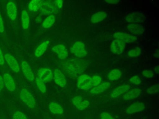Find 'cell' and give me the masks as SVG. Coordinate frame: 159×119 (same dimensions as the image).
Here are the masks:
<instances>
[{
	"label": "cell",
	"mask_w": 159,
	"mask_h": 119,
	"mask_svg": "<svg viewBox=\"0 0 159 119\" xmlns=\"http://www.w3.org/2000/svg\"><path fill=\"white\" fill-rule=\"evenodd\" d=\"M122 76V72L119 69H114L108 74V79L111 81H115L119 79Z\"/></svg>",
	"instance_id": "4316f807"
},
{
	"label": "cell",
	"mask_w": 159,
	"mask_h": 119,
	"mask_svg": "<svg viewBox=\"0 0 159 119\" xmlns=\"http://www.w3.org/2000/svg\"><path fill=\"white\" fill-rule=\"evenodd\" d=\"M28 9L30 12H34L39 10V1L32 0L28 4Z\"/></svg>",
	"instance_id": "83f0119b"
},
{
	"label": "cell",
	"mask_w": 159,
	"mask_h": 119,
	"mask_svg": "<svg viewBox=\"0 0 159 119\" xmlns=\"http://www.w3.org/2000/svg\"><path fill=\"white\" fill-rule=\"evenodd\" d=\"M0 37L6 43L9 42V38L7 33V30L5 26V23L3 19V17L0 11Z\"/></svg>",
	"instance_id": "44dd1931"
},
{
	"label": "cell",
	"mask_w": 159,
	"mask_h": 119,
	"mask_svg": "<svg viewBox=\"0 0 159 119\" xmlns=\"http://www.w3.org/2000/svg\"><path fill=\"white\" fill-rule=\"evenodd\" d=\"M6 68H7V67L6 64L5 60H4V56L2 46V45L0 44V70L2 71Z\"/></svg>",
	"instance_id": "f546056e"
},
{
	"label": "cell",
	"mask_w": 159,
	"mask_h": 119,
	"mask_svg": "<svg viewBox=\"0 0 159 119\" xmlns=\"http://www.w3.org/2000/svg\"><path fill=\"white\" fill-rule=\"evenodd\" d=\"M53 2H54L55 6H57V7L58 9H61L62 7L63 1H61V0H56Z\"/></svg>",
	"instance_id": "ab89813d"
},
{
	"label": "cell",
	"mask_w": 159,
	"mask_h": 119,
	"mask_svg": "<svg viewBox=\"0 0 159 119\" xmlns=\"http://www.w3.org/2000/svg\"><path fill=\"white\" fill-rule=\"evenodd\" d=\"M89 105V102L87 100H82L81 102L76 107L78 110H83L88 108Z\"/></svg>",
	"instance_id": "d6a6232c"
},
{
	"label": "cell",
	"mask_w": 159,
	"mask_h": 119,
	"mask_svg": "<svg viewBox=\"0 0 159 119\" xmlns=\"http://www.w3.org/2000/svg\"><path fill=\"white\" fill-rule=\"evenodd\" d=\"M113 37L115 38V39L119 40L122 42L125 43H131L134 42L137 40V37L134 35H130L127 33L125 32H116L114 33Z\"/></svg>",
	"instance_id": "8fae6325"
},
{
	"label": "cell",
	"mask_w": 159,
	"mask_h": 119,
	"mask_svg": "<svg viewBox=\"0 0 159 119\" xmlns=\"http://www.w3.org/2000/svg\"><path fill=\"white\" fill-rule=\"evenodd\" d=\"M109 87H110V83L109 82H104L103 83H101L97 86L93 87V88H92L90 90L89 92L93 95L99 94L103 92L104 91L106 90Z\"/></svg>",
	"instance_id": "d6986e66"
},
{
	"label": "cell",
	"mask_w": 159,
	"mask_h": 119,
	"mask_svg": "<svg viewBox=\"0 0 159 119\" xmlns=\"http://www.w3.org/2000/svg\"><path fill=\"white\" fill-rule=\"evenodd\" d=\"M4 9L8 20L12 25H16L17 20V7L14 1L4 2Z\"/></svg>",
	"instance_id": "6da1fadb"
},
{
	"label": "cell",
	"mask_w": 159,
	"mask_h": 119,
	"mask_svg": "<svg viewBox=\"0 0 159 119\" xmlns=\"http://www.w3.org/2000/svg\"><path fill=\"white\" fill-rule=\"evenodd\" d=\"M158 90H159V85L155 84V85L152 86L150 87L149 88H148L147 90V92L149 94H153L157 93L158 92Z\"/></svg>",
	"instance_id": "836d02e7"
},
{
	"label": "cell",
	"mask_w": 159,
	"mask_h": 119,
	"mask_svg": "<svg viewBox=\"0 0 159 119\" xmlns=\"http://www.w3.org/2000/svg\"><path fill=\"white\" fill-rule=\"evenodd\" d=\"M105 2H107V3H109V4H116V3L119 2V1H117V0L107 1V0H106V1H105Z\"/></svg>",
	"instance_id": "b9f144b4"
},
{
	"label": "cell",
	"mask_w": 159,
	"mask_h": 119,
	"mask_svg": "<svg viewBox=\"0 0 159 119\" xmlns=\"http://www.w3.org/2000/svg\"><path fill=\"white\" fill-rule=\"evenodd\" d=\"M2 46L4 56L5 63L7 68L11 69L14 73L19 74L20 71V65L17 60L6 50L5 46L2 45Z\"/></svg>",
	"instance_id": "7a4b0ae2"
},
{
	"label": "cell",
	"mask_w": 159,
	"mask_h": 119,
	"mask_svg": "<svg viewBox=\"0 0 159 119\" xmlns=\"http://www.w3.org/2000/svg\"><path fill=\"white\" fill-rule=\"evenodd\" d=\"M125 20L128 22L137 24L143 22L145 20V16L142 12H134L129 14L126 16Z\"/></svg>",
	"instance_id": "9c48e42d"
},
{
	"label": "cell",
	"mask_w": 159,
	"mask_h": 119,
	"mask_svg": "<svg viewBox=\"0 0 159 119\" xmlns=\"http://www.w3.org/2000/svg\"><path fill=\"white\" fill-rule=\"evenodd\" d=\"M1 72L3 78L4 87H6L9 92L15 93L17 90V84L8 68L3 69L1 71Z\"/></svg>",
	"instance_id": "3957f363"
},
{
	"label": "cell",
	"mask_w": 159,
	"mask_h": 119,
	"mask_svg": "<svg viewBox=\"0 0 159 119\" xmlns=\"http://www.w3.org/2000/svg\"><path fill=\"white\" fill-rule=\"evenodd\" d=\"M9 113L11 119H28L27 115L21 110L15 107H9Z\"/></svg>",
	"instance_id": "ffe728a7"
},
{
	"label": "cell",
	"mask_w": 159,
	"mask_h": 119,
	"mask_svg": "<svg viewBox=\"0 0 159 119\" xmlns=\"http://www.w3.org/2000/svg\"><path fill=\"white\" fill-rule=\"evenodd\" d=\"M159 67H158V66H157L156 67H155V69H154V71L155 72V73H157V74H158V73H159Z\"/></svg>",
	"instance_id": "7bdbcfd3"
},
{
	"label": "cell",
	"mask_w": 159,
	"mask_h": 119,
	"mask_svg": "<svg viewBox=\"0 0 159 119\" xmlns=\"http://www.w3.org/2000/svg\"><path fill=\"white\" fill-rule=\"evenodd\" d=\"M142 75L147 78H151L153 76V73L150 70L145 69L142 71Z\"/></svg>",
	"instance_id": "74e56055"
},
{
	"label": "cell",
	"mask_w": 159,
	"mask_h": 119,
	"mask_svg": "<svg viewBox=\"0 0 159 119\" xmlns=\"http://www.w3.org/2000/svg\"><path fill=\"white\" fill-rule=\"evenodd\" d=\"M20 100L29 108H34L35 106L36 102L34 97L31 92L25 87H21L18 93Z\"/></svg>",
	"instance_id": "277c9868"
},
{
	"label": "cell",
	"mask_w": 159,
	"mask_h": 119,
	"mask_svg": "<svg viewBox=\"0 0 159 119\" xmlns=\"http://www.w3.org/2000/svg\"><path fill=\"white\" fill-rule=\"evenodd\" d=\"M130 89V86L128 84H122L120 85L118 87H117L116 88H115L112 92L111 93V98H117L118 97H119L120 95L124 94V93H125L127 91H128Z\"/></svg>",
	"instance_id": "2e32d148"
},
{
	"label": "cell",
	"mask_w": 159,
	"mask_h": 119,
	"mask_svg": "<svg viewBox=\"0 0 159 119\" xmlns=\"http://www.w3.org/2000/svg\"><path fill=\"white\" fill-rule=\"evenodd\" d=\"M52 50L53 52L57 53L58 57L61 60L65 59L68 56V51L66 48L63 44H58L53 46Z\"/></svg>",
	"instance_id": "9a60e30c"
},
{
	"label": "cell",
	"mask_w": 159,
	"mask_h": 119,
	"mask_svg": "<svg viewBox=\"0 0 159 119\" xmlns=\"http://www.w3.org/2000/svg\"><path fill=\"white\" fill-rule=\"evenodd\" d=\"M145 109V105L143 102H135L131 105H130L126 109L125 112L127 114L131 115L140 112Z\"/></svg>",
	"instance_id": "7c38bea8"
},
{
	"label": "cell",
	"mask_w": 159,
	"mask_h": 119,
	"mask_svg": "<svg viewBox=\"0 0 159 119\" xmlns=\"http://www.w3.org/2000/svg\"><path fill=\"white\" fill-rule=\"evenodd\" d=\"M110 48L113 53L120 55L125 49V43L119 40L115 39L112 42Z\"/></svg>",
	"instance_id": "4fadbf2b"
},
{
	"label": "cell",
	"mask_w": 159,
	"mask_h": 119,
	"mask_svg": "<svg viewBox=\"0 0 159 119\" xmlns=\"http://www.w3.org/2000/svg\"><path fill=\"white\" fill-rule=\"evenodd\" d=\"M36 19H37V22H40V21H41V17H40V16L37 17Z\"/></svg>",
	"instance_id": "ee69618b"
},
{
	"label": "cell",
	"mask_w": 159,
	"mask_h": 119,
	"mask_svg": "<svg viewBox=\"0 0 159 119\" xmlns=\"http://www.w3.org/2000/svg\"><path fill=\"white\" fill-rule=\"evenodd\" d=\"M129 82L135 85H140L141 83V79L138 76L135 75L129 79Z\"/></svg>",
	"instance_id": "e575fe53"
},
{
	"label": "cell",
	"mask_w": 159,
	"mask_h": 119,
	"mask_svg": "<svg viewBox=\"0 0 159 119\" xmlns=\"http://www.w3.org/2000/svg\"><path fill=\"white\" fill-rule=\"evenodd\" d=\"M127 28L130 32L136 35L142 34L144 32V30H145L142 25L139 24H128Z\"/></svg>",
	"instance_id": "7402d4cb"
},
{
	"label": "cell",
	"mask_w": 159,
	"mask_h": 119,
	"mask_svg": "<svg viewBox=\"0 0 159 119\" xmlns=\"http://www.w3.org/2000/svg\"><path fill=\"white\" fill-rule=\"evenodd\" d=\"M49 43V41L48 40H46L42 43H41L35 49V51H34V55L35 57H40L41 56L43 53L46 51L47 46L48 45Z\"/></svg>",
	"instance_id": "cb8c5ba5"
},
{
	"label": "cell",
	"mask_w": 159,
	"mask_h": 119,
	"mask_svg": "<svg viewBox=\"0 0 159 119\" xmlns=\"http://www.w3.org/2000/svg\"><path fill=\"white\" fill-rule=\"evenodd\" d=\"M100 119H115L110 113L104 112L100 115Z\"/></svg>",
	"instance_id": "8d00e7d4"
},
{
	"label": "cell",
	"mask_w": 159,
	"mask_h": 119,
	"mask_svg": "<svg viewBox=\"0 0 159 119\" xmlns=\"http://www.w3.org/2000/svg\"><path fill=\"white\" fill-rule=\"evenodd\" d=\"M39 9L42 13L50 14L57 12V8L54 2L47 1H39Z\"/></svg>",
	"instance_id": "8992f818"
},
{
	"label": "cell",
	"mask_w": 159,
	"mask_h": 119,
	"mask_svg": "<svg viewBox=\"0 0 159 119\" xmlns=\"http://www.w3.org/2000/svg\"><path fill=\"white\" fill-rule=\"evenodd\" d=\"M19 65L20 70L25 77L30 82H32L33 81H34L35 76L28 62L25 60H21Z\"/></svg>",
	"instance_id": "5b68a950"
},
{
	"label": "cell",
	"mask_w": 159,
	"mask_h": 119,
	"mask_svg": "<svg viewBox=\"0 0 159 119\" xmlns=\"http://www.w3.org/2000/svg\"><path fill=\"white\" fill-rule=\"evenodd\" d=\"M20 20L22 29L25 31L28 30L30 25V17L28 12L25 9H23L21 11Z\"/></svg>",
	"instance_id": "ac0fdd59"
},
{
	"label": "cell",
	"mask_w": 159,
	"mask_h": 119,
	"mask_svg": "<svg viewBox=\"0 0 159 119\" xmlns=\"http://www.w3.org/2000/svg\"><path fill=\"white\" fill-rule=\"evenodd\" d=\"M82 97L80 96H75L72 99V104L73 105L76 107L82 101Z\"/></svg>",
	"instance_id": "d590c367"
},
{
	"label": "cell",
	"mask_w": 159,
	"mask_h": 119,
	"mask_svg": "<svg viewBox=\"0 0 159 119\" xmlns=\"http://www.w3.org/2000/svg\"><path fill=\"white\" fill-rule=\"evenodd\" d=\"M102 79L98 75H94L91 77V86L92 87L97 86L101 82Z\"/></svg>",
	"instance_id": "1f68e13d"
},
{
	"label": "cell",
	"mask_w": 159,
	"mask_h": 119,
	"mask_svg": "<svg viewBox=\"0 0 159 119\" xmlns=\"http://www.w3.org/2000/svg\"><path fill=\"white\" fill-rule=\"evenodd\" d=\"M49 111L55 115H61L63 113V107L58 104L52 102H50L48 105Z\"/></svg>",
	"instance_id": "603a6c76"
},
{
	"label": "cell",
	"mask_w": 159,
	"mask_h": 119,
	"mask_svg": "<svg viewBox=\"0 0 159 119\" xmlns=\"http://www.w3.org/2000/svg\"><path fill=\"white\" fill-rule=\"evenodd\" d=\"M55 17L54 15L53 14H50L49 15H48L42 22V26L43 29H48L50 27H51L53 24L55 23Z\"/></svg>",
	"instance_id": "484cf974"
},
{
	"label": "cell",
	"mask_w": 159,
	"mask_h": 119,
	"mask_svg": "<svg viewBox=\"0 0 159 119\" xmlns=\"http://www.w3.org/2000/svg\"><path fill=\"white\" fill-rule=\"evenodd\" d=\"M37 77L44 82H49L53 78V72L48 68H43L38 71Z\"/></svg>",
	"instance_id": "30bf717a"
},
{
	"label": "cell",
	"mask_w": 159,
	"mask_h": 119,
	"mask_svg": "<svg viewBox=\"0 0 159 119\" xmlns=\"http://www.w3.org/2000/svg\"><path fill=\"white\" fill-rule=\"evenodd\" d=\"M141 53V49L139 47L135 48L134 49H132L131 50H130L129 51H128L127 53V55L129 57H136L140 55Z\"/></svg>",
	"instance_id": "4dcf8cb0"
},
{
	"label": "cell",
	"mask_w": 159,
	"mask_h": 119,
	"mask_svg": "<svg viewBox=\"0 0 159 119\" xmlns=\"http://www.w3.org/2000/svg\"><path fill=\"white\" fill-rule=\"evenodd\" d=\"M71 52L76 56L81 58L86 55L87 52L84 43L81 42H76L71 48Z\"/></svg>",
	"instance_id": "ba28073f"
},
{
	"label": "cell",
	"mask_w": 159,
	"mask_h": 119,
	"mask_svg": "<svg viewBox=\"0 0 159 119\" xmlns=\"http://www.w3.org/2000/svg\"><path fill=\"white\" fill-rule=\"evenodd\" d=\"M141 89L139 88H134L130 90L127 91L124 94L122 99L124 100H130L138 97L141 94Z\"/></svg>",
	"instance_id": "e0dca14e"
},
{
	"label": "cell",
	"mask_w": 159,
	"mask_h": 119,
	"mask_svg": "<svg viewBox=\"0 0 159 119\" xmlns=\"http://www.w3.org/2000/svg\"><path fill=\"white\" fill-rule=\"evenodd\" d=\"M155 56H156L157 58L158 57V50L156 51V55H155Z\"/></svg>",
	"instance_id": "f6af8a7d"
},
{
	"label": "cell",
	"mask_w": 159,
	"mask_h": 119,
	"mask_svg": "<svg viewBox=\"0 0 159 119\" xmlns=\"http://www.w3.org/2000/svg\"><path fill=\"white\" fill-rule=\"evenodd\" d=\"M107 17V14L105 12H98L94 14L91 17V22L93 24H97L104 20Z\"/></svg>",
	"instance_id": "d4e9b609"
},
{
	"label": "cell",
	"mask_w": 159,
	"mask_h": 119,
	"mask_svg": "<svg viewBox=\"0 0 159 119\" xmlns=\"http://www.w3.org/2000/svg\"><path fill=\"white\" fill-rule=\"evenodd\" d=\"M4 88V81H3V78L1 74V72H0V95L3 91V89Z\"/></svg>",
	"instance_id": "f35d334b"
},
{
	"label": "cell",
	"mask_w": 159,
	"mask_h": 119,
	"mask_svg": "<svg viewBox=\"0 0 159 119\" xmlns=\"http://www.w3.org/2000/svg\"><path fill=\"white\" fill-rule=\"evenodd\" d=\"M0 119H7L5 113L3 111L0 112Z\"/></svg>",
	"instance_id": "60d3db41"
},
{
	"label": "cell",
	"mask_w": 159,
	"mask_h": 119,
	"mask_svg": "<svg viewBox=\"0 0 159 119\" xmlns=\"http://www.w3.org/2000/svg\"><path fill=\"white\" fill-rule=\"evenodd\" d=\"M91 86V77L88 74H81L77 79V87L80 89L86 90L89 89Z\"/></svg>",
	"instance_id": "52a82bcc"
},
{
	"label": "cell",
	"mask_w": 159,
	"mask_h": 119,
	"mask_svg": "<svg viewBox=\"0 0 159 119\" xmlns=\"http://www.w3.org/2000/svg\"><path fill=\"white\" fill-rule=\"evenodd\" d=\"M35 84L37 85V88L42 93H45L47 91V88L45 84V82L42 81L40 79H39L38 77H37L35 79Z\"/></svg>",
	"instance_id": "f1b7e54d"
},
{
	"label": "cell",
	"mask_w": 159,
	"mask_h": 119,
	"mask_svg": "<svg viewBox=\"0 0 159 119\" xmlns=\"http://www.w3.org/2000/svg\"><path fill=\"white\" fill-rule=\"evenodd\" d=\"M53 77L55 82L60 87H63L66 84V81L63 73L58 69H55L53 73Z\"/></svg>",
	"instance_id": "5bb4252c"
}]
</instances>
